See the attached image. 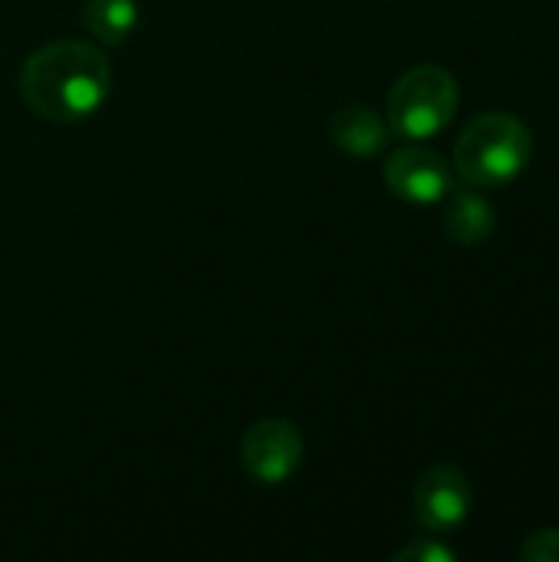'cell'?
<instances>
[{"mask_svg":"<svg viewBox=\"0 0 559 562\" xmlns=\"http://www.w3.org/2000/svg\"><path fill=\"white\" fill-rule=\"evenodd\" d=\"M112 89V69L99 46L56 40L26 56L20 69L23 102L46 122H82L96 115Z\"/></svg>","mask_w":559,"mask_h":562,"instance_id":"6da1fadb","label":"cell"},{"mask_svg":"<svg viewBox=\"0 0 559 562\" xmlns=\"http://www.w3.org/2000/svg\"><path fill=\"white\" fill-rule=\"evenodd\" d=\"M534 155L530 128L511 112L474 115L455 145V168L471 188H497L514 181Z\"/></svg>","mask_w":559,"mask_h":562,"instance_id":"7a4b0ae2","label":"cell"},{"mask_svg":"<svg viewBox=\"0 0 559 562\" xmlns=\"http://www.w3.org/2000/svg\"><path fill=\"white\" fill-rule=\"evenodd\" d=\"M458 102V79L445 66H415L389 92V128L409 142H425L451 125Z\"/></svg>","mask_w":559,"mask_h":562,"instance_id":"3957f363","label":"cell"},{"mask_svg":"<svg viewBox=\"0 0 559 562\" xmlns=\"http://www.w3.org/2000/svg\"><path fill=\"white\" fill-rule=\"evenodd\" d=\"M412 507H415V520L428 533L435 537L455 533L471 514V484L461 471L448 464H435L415 481Z\"/></svg>","mask_w":559,"mask_h":562,"instance_id":"5b68a950","label":"cell"},{"mask_svg":"<svg viewBox=\"0 0 559 562\" xmlns=\"http://www.w3.org/2000/svg\"><path fill=\"white\" fill-rule=\"evenodd\" d=\"M241 464L264 487L287 484L303 464L300 428L283 418H260L241 438Z\"/></svg>","mask_w":559,"mask_h":562,"instance_id":"277c9868","label":"cell"},{"mask_svg":"<svg viewBox=\"0 0 559 562\" xmlns=\"http://www.w3.org/2000/svg\"><path fill=\"white\" fill-rule=\"evenodd\" d=\"M395 562H455V553L448 547H441L435 537H422L415 543H409L405 550H399Z\"/></svg>","mask_w":559,"mask_h":562,"instance_id":"8fae6325","label":"cell"},{"mask_svg":"<svg viewBox=\"0 0 559 562\" xmlns=\"http://www.w3.org/2000/svg\"><path fill=\"white\" fill-rule=\"evenodd\" d=\"M494 204L474 188H451L445 204V234L461 247H478L494 234Z\"/></svg>","mask_w":559,"mask_h":562,"instance_id":"ba28073f","label":"cell"},{"mask_svg":"<svg viewBox=\"0 0 559 562\" xmlns=\"http://www.w3.org/2000/svg\"><path fill=\"white\" fill-rule=\"evenodd\" d=\"M389 122L369 105H343L329 119V138L353 158H372L389 145Z\"/></svg>","mask_w":559,"mask_h":562,"instance_id":"52a82bcc","label":"cell"},{"mask_svg":"<svg viewBox=\"0 0 559 562\" xmlns=\"http://www.w3.org/2000/svg\"><path fill=\"white\" fill-rule=\"evenodd\" d=\"M517 557L524 562H559V530L547 527V530L530 533Z\"/></svg>","mask_w":559,"mask_h":562,"instance_id":"30bf717a","label":"cell"},{"mask_svg":"<svg viewBox=\"0 0 559 562\" xmlns=\"http://www.w3.org/2000/svg\"><path fill=\"white\" fill-rule=\"evenodd\" d=\"M385 184L409 204H438L451 191V168L435 148L402 145L385 161Z\"/></svg>","mask_w":559,"mask_h":562,"instance_id":"8992f818","label":"cell"},{"mask_svg":"<svg viewBox=\"0 0 559 562\" xmlns=\"http://www.w3.org/2000/svg\"><path fill=\"white\" fill-rule=\"evenodd\" d=\"M82 23L99 43L122 46L138 30V0H86Z\"/></svg>","mask_w":559,"mask_h":562,"instance_id":"9c48e42d","label":"cell"}]
</instances>
